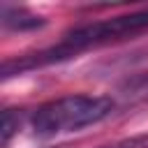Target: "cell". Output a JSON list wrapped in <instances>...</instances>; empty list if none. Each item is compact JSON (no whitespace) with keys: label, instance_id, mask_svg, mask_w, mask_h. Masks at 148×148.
<instances>
[{"label":"cell","instance_id":"obj_1","mask_svg":"<svg viewBox=\"0 0 148 148\" xmlns=\"http://www.w3.org/2000/svg\"><path fill=\"white\" fill-rule=\"evenodd\" d=\"M143 30H148V7L139 9V12L118 14V16H111V18H99V21H92V23L76 25V28L67 30L60 37V42L49 46V49L5 60L2 62V79L25 74V72L53 65V62L69 60V58H76L83 51L99 49V46L134 37V35H139Z\"/></svg>","mask_w":148,"mask_h":148},{"label":"cell","instance_id":"obj_2","mask_svg":"<svg viewBox=\"0 0 148 148\" xmlns=\"http://www.w3.org/2000/svg\"><path fill=\"white\" fill-rule=\"evenodd\" d=\"M111 111L113 99L106 95H65L39 104L30 116V127L37 136H56L95 125Z\"/></svg>","mask_w":148,"mask_h":148},{"label":"cell","instance_id":"obj_3","mask_svg":"<svg viewBox=\"0 0 148 148\" xmlns=\"http://www.w3.org/2000/svg\"><path fill=\"white\" fill-rule=\"evenodd\" d=\"M46 21L39 14H32L25 7H14V5H2V28L5 30H35L42 28Z\"/></svg>","mask_w":148,"mask_h":148},{"label":"cell","instance_id":"obj_4","mask_svg":"<svg viewBox=\"0 0 148 148\" xmlns=\"http://www.w3.org/2000/svg\"><path fill=\"white\" fill-rule=\"evenodd\" d=\"M120 95L127 102H143V99H148V69L130 76L120 86Z\"/></svg>","mask_w":148,"mask_h":148},{"label":"cell","instance_id":"obj_5","mask_svg":"<svg viewBox=\"0 0 148 148\" xmlns=\"http://www.w3.org/2000/svg\"><path fill=\"white\" fill-rule=\"evenodd\" d=\"M18 125H21V116L14 109H5L2 111V125H0V143L2 146L9 143V139L16 134Z\"/></svg>","mask_w":148,"mask_h":148},{"label":"cell","instance_id":"obj_6","mask_svg":"<svg viewBox=\"0 0 148 148\" xmlns=\"http://www.w3.org/2000/svg\"><path fill=\"white\" fill-rule=\"evenodd\" d=\"M97 148H148V132L134 134V136H127V139H118L113 143H104V146H97Z\"/></svg>","mask_w":148,"mask_h":148}]
</instances>
